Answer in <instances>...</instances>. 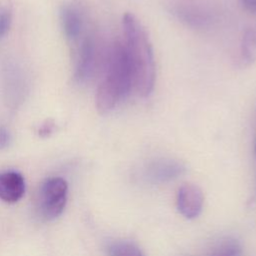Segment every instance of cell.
Returning <instances> with one entry per match:
<instances>
[{"instance_id":"obj_2","label":"cell","mask_w":256,"mask_h":256,"mask_svg":"<svg viewBox=\"0 0 256 256\" xmlns=\"http://www.w3.org/2000/svg\"><path fill=\"white\" fill-rule=\"evenodd\" d=\"M133 90L132 72L124 45L114 42L104 61V75L100 81L96 96V108L100 114H107Z\"/></svg>"},{"instance_id":"obj_8","label":"cell","mask_w":256,"mask_h":256,"mask_svg":"<svg viewBox=\"0 0 256 256\" xmlns=\"http://www.w3.org/2000/svg\"><path fill=\"white\" fill-rule=\"evenodd\" d=\"M96 45L91 36H87L79 48L78 63L76 68V76L80 80H84L93 73L96 63Z\"/></svg>"},{"instance_id":"obj_7","label":"cell","mask_w":256,"mask_h":256,"mask_svg":"<svg viewBox=\"0 0 256 256\" xmlns=\"http://www.w3.org/2000/svg\"><path fill=\"white\" fill-rule=\"evenodd\" d=\"M25 193V180L15 171L0 173V199L14 203L19 201Z\"/></svg>"},{"instance_id":"obj_17","label":"cell","mask_w":256,"mask_h":256,"mask_svg":"<svg viewBox=\"0 0 256 256\" xmlns=\"http://www.w3.org/2000/svg\"><path fill=\"white\" fill-rule=\"evenodd\" d=\"M254 150H255V154H256V141H255V145H254Z\"/></svg>"},{"instance_id":"obj_11","label":"cell","mask_w":256,"mask_h":256,"mask_svg":"<svg viewBox=\"0 0 256 256\" xmlns=\"http://www.w3.org/2000/svg\"><path fill=\"white\" fill-rule=\"evenodd\" d=\"M241 244L234 238H225L218 242L212 249L210 256H240Z\"/></svg>"},{"instance_id":"obj_3","label":"cell","mask_w":256,"mask_h":256,"mask_svg":"<svg viewBox=\"0 0 256 256\" xmlns=\"http://www.w3.org/2000/svg\"><path fill=\"white\" fill-rule=\"evenodd\" d=\"M165 8L182 24L195 29L211 27L220 12L219 0H166Z\"/></svg>"},{"instance_id":"obj_13","label":"cell","mask_w":256,"mask_h":256,"mask_svg":"<svg viewBox=\"0 0 256 256\" xmlns=\"http://www.w3.org/2000/svg\"><path fill=\"white\" fill-rule=\"evenodd\" d=\"M11 23V14L6 8H0V38L5 35Z\"/></svg>"},{"instance_id":"obj_5","label":"cell","mask_w":256,"mask_h":256,"mask_svg":"<svg viewBox=\"0 0 256 256\" xmlns=\"http://www.w3.org/2000/svg\"><path fill=\"white\" fill-rule=\"evenodd\" d=\"M186 171V166L172 158H158L148 163L145 176L152 183H165L178 178Z\"/></svg>"},{"instance_id":"obj_10","label":"cell","mask_w":256,"mask_h":256,"mask_svg":"<svg viewBox=\"0 0 256 256\" xmlns=\"http://www.w3.org/2000/svg\"><path fill=\"white\" fill-rule=\"evenodd\" d=\"M240 61L244 66H249L256 60V29L247 28L241 38Z\"/></svg>"},{"instance_id":"obj_4","label":"cell","mask_w":256,"mask_h":256,"mask_svg":"<svg viewBox=\"0 0 256 256\" xmlns=\"http://www.w3.org/2000/svg\"><path fill=\"white\" fill-rule=\"evenodd\" d=\"M68 184L61 177L46 179L38 192L37 208L40 215L46 220L58 217L64 210L67 202Z\"/></svg>"},{"instance_id":"obj_16","label":"cell","mask_w":256,"mask_h":256,"mask_svg":"<svg viewBox=\"0 0 256 256\" xmlns=\"http://www.w3.org/2000/svg\"><path fill=\"white\" fill-rule=\"evenodd\" d=\"M52 129H53V124L48 122V123L43 124V126L41 127V129L39 130V132H40L41 135H48L49 133H51Z\"/></svg>"},{"instance_id":"obj_15","label":"cell","mask_w":256,"mask_h":256,"mask_svg":"<svg viewBox=\"0 0 256 256\" xmlns=\"http://www.w3.org/2000/svg\"><path fill=\"white\" fill-rule=\"evenodd\" d=\"M8 139L9 137L7 132L3 129H0V148H3L8 144V141H9Z\"/></svg>"},{"instance_id":"obj_12","label":"cell","mask_w":256,"mask_h":256,"mask_svg":"<svg viewBox=\"0 0 256 256\" xmlns=\"http://www.w3.org/2000/svg\"><path fill=\"white\" fill-rule=\"evenodd\" d=\"M109 256H144L141 250L129 241H115L108 246Z\"/></svg>"},{"instance_id":"obj_6","label":"cell","mask_w":256,"mask_h":256,"mask_svg":"<svg viewBox=\"0 0 256 256\" xmlns=\"http://www.w3.org/2000/svg\"><path fill=\"white\" fill-rule=\"evenodd\" d=\"M204 196L201 189L194 184L185 183L177 192L176 206L181 215L187 219H194L203 209Z\"/></svg>"},{"instance_id":"obj_14","label":"cell","mask_w":256,"mask_h":256,"mask_svg":"<svg viewBox=\"0 0 256 256\" xmlns=\"http://www.w3.org/2000/svg\"><path fill=\"white\" fill-rule=\"evenodd\" d=\"M238 2L243 10L256 15V0H238Z\"/></svg>"},{"instance_id":"obj_9","label":"cell","mask_w":256,"mask_h":256,"mask_svg":"<svg viewBox=\"0 0 256 256\" xmlns=\"http://www.w3.org/2000/svg\"><path fill=\"white\" fill-rule=\"evenodd\" d=\"M62 23L65 34L70 40H76L79 38L82 33L84 18L81 9L75 5H66L64 6L62 12Z\"/></svg>"},{"instance_id":"obj_1","label":"cell","mask_w":256,"mask_h":256,"mask_svg":"<svg viewBox=\"0 0 256 256\" xmlns=\"http://www.w3.org/2000/svg\"><path fill=\"white\" fill-rule=\"evenodd\" d=\"M124 41L132 72L133 90L141 97L149 96L155 85V60L150 38L144 26L132 13H125L122 18Z\"/></svg>"}]
</instances>
